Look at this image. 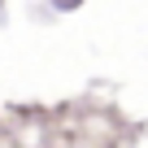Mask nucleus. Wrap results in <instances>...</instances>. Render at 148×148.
<instances>
[{"mask_svg": "<svg viewBox=\"0 0 148 148\" xmlns=\"http://www.w3.org/2000/svg\"><path fill=\"white\" fill-rule=\"evenodd\" d=\"M57 5H65V9H70V5H79V0H57Z\"/></svg>", "mask_w": 148, "mask_h": 148, "instance_id": "nucleus-1", "label": "nucleus"}]
</instances>
